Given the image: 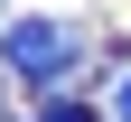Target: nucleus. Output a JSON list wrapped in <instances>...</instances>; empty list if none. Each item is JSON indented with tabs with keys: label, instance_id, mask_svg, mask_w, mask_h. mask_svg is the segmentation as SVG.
I'll list each match as a JSON object with an SVG mask.
<instances>
[{
	"label": "nucleus",
	"instance_id": "nucleus-2",
	"mask_svg": "<svg viewBox=\"0 0 131 122\" xmlns=\"http://www.w3.org/2000/svg\"><path fill=\"white\" fill-rule=\"evenodd\" d=\"M112 122H131V75H122V94H112Z\"/></svg>",
	"mask_w": 131,
	"mask_h": 122
},
{
	"label": "nucleus",
	"instance_id": "nucleus-1",
	"mask_svg": "<svg viewBox=\"0 0 131 122\" xmlns=\"http://www.w3.org/2000/svg\"><path fill=\"white\" fill-rule=\"evenodd\" d=\"M0 66L19 85H38V94H66L75 66H84V28L75 19H9L0 28Z\"/></svg>",
	"mask_w": 131,
	"mask_h": 122
}]
</instances>
